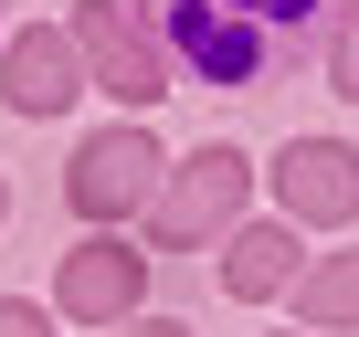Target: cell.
<instances>
[{
	"label": "cell",
	"mask_w": 359,
	"mask_h": 337,
	"mask_svg": "<svg viewBox=\"0 0 359 337\" xmlns=\"http://www.w3.org/2000/svg\"><path fill=\"white\" fill-rule=\"evenodd\" d=\"M275 190H285L296 222H359V148H338V137H296V148L275 158Z\"/></svg>",
	"instance_id": "5"
},
{
	"label": "cell",
	"mask_w": 359,
	"mask_h": 337,
	"mask_svg": "<svg viewBox=\"0 0 359 337\" xmlns=\"http://www.w3.org/2000/svg\"><path fill=\"white\" fill-rule=\"evenodd\" d=\"M327 74H338V95H359V0L338 11V32H327Z\"/></svg>",
	"instance_id": "10"
},
{
	"label": "cell",
	"mask_w": 359,
	"mask_h": 337,
	"mask_svg": "<svg viewBox=\"0 0 359 337\" xmlns=\"http://www.w3.org/2000/svg\"><path fill=\"white\" fill-rule=\"evenodd\" d=\"M0 211H11V190H0Z\"/></svg>",
	"instance_id": "13"
},
{
	"label": "cell",
	"mask_w": 359,
	"mask_h": 337,
	"mask_svg": "<svg viewBox=\"0 0 359 337\" xmlns=\"http://www.w3.org/2000/svg\"><path fill=\"white\" fill-rule=\"evenodd\" d=\"M243 148H201V158H180V180L158 190V243L169 253H191V243H212L233 211H243Z\"/></svg>",
	"instance_id": "2"
},
{
	"label": "cell",
	"mask_w": 359,
	"mask_h": 337,
	"mask_svg": "<svg viewBox=\"0 0 359 337\" xmlns=\"http://www.w3.org/2000/svg\"><path fill=\"white\" fill-rule=\"evenodd\" d=\"M64 201H74L85 222L158 211V148H148L137 127H106V137H85V148H74V168H64Z\"/></svg>",
	"instance_id": "1"
},
{
	"label": "cell",
	"mask_w": 359,
	"mask_h": 337,
	"mask_svg": "<svg viewBox=\"0 0 359 337\" xmlns=\"http://www.w3.org/2000/svg\"><path fill=\"white\" fill-rule=\"evenodd\" d=\"M0 337H53V327H43V306H0Z\"/></svg>",
	"instance_id": "11"
},
{
	"label": "cell",
	"mask_w": 359,
	"mask_h": 337,
	"mask_svg": "<svg viewBox=\"0 0 359 337\" xmlns=\"http://www.w3.org/2000/svg\"><path fill=\"white\" fill-rule=\"evenodd\" d=\"M74 64H85V43L53 32V22H32V32H11V53H0V95H11L22 116H53V106L85 85Z\"/></svg>",
	"instance_id": "6"
},
{
	"label": "cell",
	"mask_w": 359,
	"mask_h": 337,
	"mask_svg": "<svg viewBox=\"0 0 359 337\" xmlns=\"http://www.w3.org/2000/svg\"><path fill=\"white\" fill-rule=\"evenodd\" d=\"M296 232H275V222H243L233 243H222V285L233 295H296Z\"/></svg>",
	"instance_id": "8"
},
{
	"label": "cell",
	"mask_w": 359,
	"mask_h": 337,
	"mask_svg": "<svg viewBox=\"0 0 359 337\" xmlns=\"http://www.w3.org/2000/svg\"><path fill=\"white\" fill-rule=\"evenodd\" d=\"M169 32H180V53H191L212 85H243V74L264 64V32L233 11V0H180V11H169Z\"/></svg>",
	"instance_id": "7"
},
{
	"label": "cell",
	"mask_w": 359,
	"mask_h": 337,
	"mask_svg": "<svg viewBox=\"0 0 359 337\" xmlns=\"http://www.w3.org/2000/svg\"><path fill=\"white\" fill-rule=\"evenodd\" d=\"M137 337H191V327H180V316H158V327H137Z\"/></svg>",
	"instance_id": "12"
},
{
	"label": "cell",
	"mask_w": 359,
	"mask_h": 337,
	"mask_svg": "<svg viewBox=\"0 0 359 337\" xmlns=\"http://www.w3.org/2000/svg\"><path fill=\"white\" fill-rule=\"evenodd\" d=\"M137 285H148V253H137V243H116V232H95V243H74V253H64L53 306H64L74 327H116V316H137Z\"/></svg>",
	"instance_id": "3"
},
{
	"label": "cell",
	"mask_w": 359,
	"mask_h": 337,
	"mask_svg": "<svg viewBox=\"0 0 359 337\" xmlns=\"http://www.w3.org/2000/svg\"><path fill=\"white\" fill-rule=\"evenodd\" d=\"M296 316H306L317 337L359 327V253H327V264H306V274H296Z\"/></svg>",
	"instance_id": "9"
},
{
	"label": "cell",
	"mask_w": 359,
	"mask_h": 337,
	"mask_svg": "<svg viewBox=\"0 0 359 337\" xmlns=\"http://www.w3.org/2000/svg\"><path fill=\"white\" fill-rule=\"evenodd\" d=\"M74 43H85V64H95V85H106V95H127V106H148V95H158V43L137 32L127 0H74Z\"/></svg>",
	"instance_id": "4"
}]
</instances>
